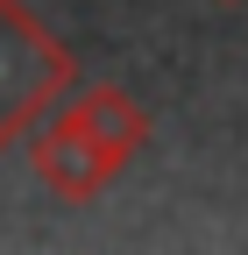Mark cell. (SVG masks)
Instances as JSON below:
<instances>
[{"mask_svg": "<svg viewBox=\"0 0 248 255\" xmlns=\"http://www.w3.org/2000/svg\"><path fill=\"white\" fill-rule=\"evenodd\" d=\"M21 142H28V170H36L43 191H57L64 206H92V199H100V191L121 177V163L85 135V128H71L57 107H50L36 128H28Z\"/></svg>", "mask_w": 248, "mask_h": 255, "instance_id": "7a4b0ae2", "label": "cell"}, {"mask_svg": "<svg viewBox=\"0 0 248 255\" xmlns=\"http://www.w3.org/2000/svg\"><path fill=\"white\" fill-rule=\"evenodd\" d=\"M220 7H234V0H220Z\"/></svg>", "mask_w": 248, "mask_h": 255, "instance_id": "277c9868", "label": "cell"}, {"mask_svg": "<svg viewBox=\"0 0 248 255\" xmlns=\"http://www.w3.org/2000/svg\"><path fill=\"white\" fill-rule=\"evenodd\" d=\"M71 85H78V57L64 50V36L28 0H0V156L21 149V135Z\"/></svg>", "mask_w": 248, "mask_h": 255, "instance_id": "6da1fadb", "label": "cell"}, {"mask_svg": "<svg viewBox=\"0 0 248 255\" xmlns=\"http://www.w3.org/2000/svg\"><path fill=\"white\" fill-rule=\"evenodd\" d=\"M57 114H64L71 128H85L92 142H100L121 170L135 163V156L149 149V135H156V121H149V107L135 100L128 85H114V78H100V85H71L64 100H57Z\"/></svg>", "mask_w": 248, "mask_h": 255, "instance_id": "3957f363", "label": "cell"}]
</instances>
